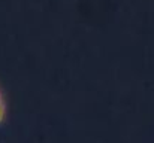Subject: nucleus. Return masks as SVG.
Wrapping results in <instances>:
<instances>
[{"mask_svg": "<svg viewBox=\"0 0 154 143\" xmlns=\"http://www.w3.org/2000/svg\"><path fill=\"white\" fill-rule=\"evenodd\" d=\"M3 119H5V106H3V101L0 97V124L3 122Z\"/></svg>", "mask_w": 154, "mask_h": 143, "instance_id": "nucleus-1", "label": "nucleus"}]
</instances>
